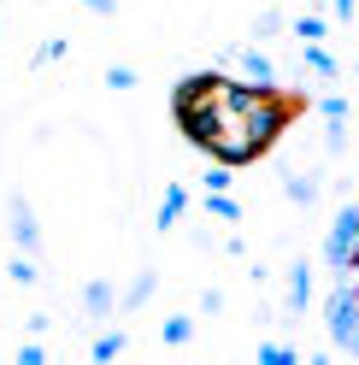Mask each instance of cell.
<instances>
[{"mask_svg":"<svg viewBox=\"0 0 359 365\" xmlns=\"http://www.w3.org/2000/svg\"><path fill=\"white\" fill-rule=\"evenodd\" d=\"M6 277H12L18 289H30V283L41 277V271H36V254H12V265H6Z\"/></svg>","mask_w":359,"mask_h":365,"instance_id":"12","label":"cell"},{"mask_svg":"<svg viewBox=\"0 0 359 365\" xmlns=\"http://www.w3.org/2000/svg\"><path fill=\"white\" fill-rule=\"evenodd\" d=\"M353 6H359V0H330V18H342V24H348V18H353Z\"/></svg>","mask_w":359,"mask_h":365,"instance_id":"21","label":"cell"},{"mask_svg":"<svg viewBox=\"0 0 359 365\" xmlns=\"http://www.w3.org/2000/svg\"><path fill=\"white\" fill-rule=\"evenodd\" d=\"M348 354H359V330H353V341H348Z\"/></svg>","mask_w":359,"mask_h":365,"instance_id":"22","label":"cell"},{"mask_svg":"<svg viewBox=\"0 0 359 365\" xmlns=\"http://www.w3.org/2000/svg\"><path fill=\"white\" fill-rule=\"evenodd\" d=\"M147 294H153V271H142V277H136V283H130V289L118 294V307H124V312H136V307L147 301Z\"/></svg>","mask_w":359,"mask_h":365,"instance_id":"13","label":"cell"},{"mask_svg":"<svg viewBox=\"0 0 359 365\" xmlns=\"http://www.w3.org/2000/svg\"><path fill=\"white\" fill-rule=\"evenodd\" d=\"M124 354V330H106V336H95V359H118Z\"/></svg>","mask_w":359,"mask_h":365,"instance_id":"16","label":"cell"},{"mask_svg":"<svg viewBox=\"0 0 359 365\" xmlns=\"http://www.w3.org/2000/svg\"><path fill=\"white\" fill-rule=\"evenodd\" d=\"M353 71H359V65H353Z\"/></svg>","mask_w":359,"mask_h":365,"instance_id":"23","label":"cell"},{"mask_svg":"<svg viewBox=\"0 0 359 365\" xmlns=\"http://www.w3.org/2000/svg\"><path fill=\"white\" fill-rule=\"evenodd\" d=\"M200 207H207V218H218V224H241V207L230 200V189H207Z\"/></svg>","mask_w":359,"mask_h":365,"instance_id":"10","label":"cell"},{"mask_svg":"<svg viewBox=\"0 0 359 365\" xmlns=\"http://www.w3.org/2000/svg\"><path fill=\"white\" fill-rule=\"evenodd\" d=\"M306 301H312V265H306V259H295V265H288L283 307H288V312H306Z\"/></svg>","mask_w":359,"mask_h":365,"instance_id":"5","label":"cell"},{"mask_svg":"<svg viewBox=\"0 0 359 365\" xmlns=\"http://www.w3.org/2000/svg\"><path fill=\"white\" fill-rule=\"evenodd\" d=\"M106 88H136V71H130V65H112V71H106Z\"/></svg>","mask_w":359,"mask_h":365,"instance_id":"18","label":"cell"},{"mask_svg":"<svg viewBox=\"0 0 359 365\" xmlns=\"http://www.w3.org/2000/svg\"><path fill=\"white\" fill-rule=\"evenodd\" d=\"M160 336L171 341V348H183V341L194 336V318H183V312H177V318H165V324H160Z\"/></svg>","mask_w":359,"mask_h":365,"instance_id":"15","label":"cell"},{"mask_svg":"<svg viewBox=\"0 0 359 365\" xmlns=\"http://www.w3.org/2000/svg\"><path fill=\"white\" fill-rule=\"evenodd\" d=\"M259 359H265V365H288V359H295V348H283V341H265Z\"/></svg>","mask_w":359,"mask_h":365,"instance_id":"17","label":"cell"},{"mask_svg":"<svg viewBox=\"0 0 359 365\" xmlns=\"http://www.w3.org/2000/svg\"><path fill=\"white\" fill-rule=\"evenodd\" d=\"M77 6H83V12H100V18H112V12H118V0H77Z\"/></svg>","mask_w":359,"mask_h":365,"instance_id":"19","label":"cell"},{"mask_svg":"<svg viewBox=\"0 0 359 365\" xmlns=\"http://www.w3.org/2000/svg\"><path fill=\"white\" fill-rule=\"evenodd\" d=\"M301 59H306V71H312V77H324V83H330V77H342V65L324 53V41H301Z\"/></svg>","mask_w":359,"mask_h":365,"instance_id":"9","label":"cell"},{"mask_svg":"<svg viewBox=\"0 0 359 365\" xmlns=\"http://www.w3.org/2000/svg\"><path fill=\"white\" fill-rule=\"evenodd\" d=\"M83 307H88V318H112V312H118V289H112L106 277H95L83 289Z\"/></svg>","mask_w":359,"mask_h":365,"instance_id":"6","label":"cell"},{"mask_svg":"<svg viewBox=\"0 0 359 365\" xmlns=\"http://www.w3.org/2000/svg\"><path fill=\"white\" fill-rule=\"evenodd\" d=\"M353 242H359V207H342V212H335V224H330V236H324V265L335 271V277H348Z\"/></svg>","mask_w":359,"mask_h":365,"instance_id":"3","label":"cell"},{"mask_svg":"<svg viewBox=\"0 0 359 365\" xmlns=\"http://www.w3.org/2000/svg\"><path fill=\"white\" fill-rule=\"evenodd\" d=\"M283 195L295 200V207H312V200H318V177H306V171H288V177H283Z\"/></svg>","mask_w":359,"mask_h":365,"instance_id":"11","label":"cell"},{"mask_svg":"<svg viewBox=\"0 0 359 365\" xmlns=\"http://www.w3.org/2000/svg\"><path fill=\"white\" fill-rule=\"evenodd\" d=\"M189 212V189L183 182H165V200H160V230H177V218Z\"/></svg>","mask_w":359,"mask_h":365,"instance_id":"8","label":"cell"},{"mask_svg":"<svg viewBox=\"0 0 359 365\" xmlns=\"http://www.w3.org/2000/svg\"><path fill=\"white\" fill-rule=\"evenodd\" d=\"M236 65H241V77H248V83H277V65L265 59L259 48H236Z\"/></svg>","mask_w":359,"mask_h":365,"instance_id":"7","label":"cell"},{"mask_svg":"<svg viewBox=\"0 0 359 365\" xmlns=\"http://www.w3.org/2000/svg\"><path fill=\"white\" fill-rule=\"evenodd\" d=\"M12 247L18 254H41V224L30 212V200H12Z\"/></svg>","mask_w":359,"mask_h":365,"instance_id":"4","label":"cell"},{"mask_svg":"<svg viewBox=\"0 0 359 365\" xmlns=\"http://www.w3.org/2000/svg\"><path fill=\"white\" fill-rule=\"evenodd\" d=\"M18 365H41V341H24V348H18Z\"/></svg>","mask_w":359,"mask_h":365,"instance_id":"20","label":"cell"},{"mask_svg":"<svg viewBox=\"0 0 359 365\" xmlns=\"http://www.w3.org/2000/svg\"><path fill=\"white\" fill-rule=\"evenodd\" d=\"M324 324H330V348H348L353 330H359V294L348 277H335L330 289V301H324Z\"/></svg>","mask_w":359,"mask_h":365,"instance_id":"2","label":"cell"},{"mask_svg":"<svg viewBox=\"0 0 359 365\" xmlns=\"http://www.w3.org/2000/svg\"><path fill=\"white\" fill-rule=\"evenodd\" d=\"M324 30H330V18H318V12L295 18V41H324Z\"/></svg>","mask_w":359,"mask_h":365,"instance_id":"14","label":"cell"},{"mask_svg":"<svg viewBox=\"0 0 359 365\" xmlns=\"http://www.w3.org/2000/svg\"><path fill=\"white\" fill-rule=\"evenodd\" d=\"M306 112H312L306 88L248 83V77H224V71H189L171 88V118L183 130V142L230 171L259 165L283 142V130L301 124Z\"/></svg>","mask_w":359,"mask_h":365,"instance_id":"1","label":"cell"}]
</instances>
